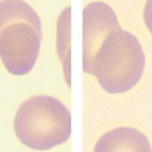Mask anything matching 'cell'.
<instances>
[{"instance_id": "5b68a950", "label": "cell", "mask_w": 152, "mask_h": 152, "mask_svg": "<svg viewBox=\"0 0 152 152\" xmlns=\"http://www.w3.org/2000/svg\"><path fill=\"white\" fill-rule=\"evenodd\" d=\"M71 8L62 10L57 21V50L64 64V72L68 86L70 87V27Z\"/></svg>"}, {"instance_id": "6da1fadb", "label": "cell", "mask_w": 152, "mask_h": 152, "mask_svg": "<svg viewBox=\"0 0 152 152\" xmlns=\"http://www.w3.org/2000/svg\"><path fill=\"white\" fill-rule=\"evenodd\" d=\"M82 66L104 91L118 94L131 90L140 81L145 57L137 37L119 25L82 48Z\"/></svg>"}, {"instance_id": "8992f818", "label": "cell", "mask_w": 152, "mask_h": 152, "mask_svg": "<svg viewBox=\"0 0 152 152\" xmlns=\"http://www.w3.org/2000/svg\"><path fill=\"white\" fill-rule=\"evenodd\" d=\"M143 19L147 28L152 34V0H147L145 2L143 10Z\"/></svg>"}, {"instance_id": "7a4b0ae2", "label": "cell", "mask_w": 152, "mask_h": 152, "mask_svg": "<svg viewBox=\"0 0 152 152\" xmlns=\"http://www.w3.org/2000/svg\"><path fill=\"white\" fill-rule=\"evenodd\" d=\"M42 39L38 13L23 0L0 1V58L15 76L29 73L37 62Z\"/></svg>"}, {"instance_id": "3957f363", "label": "cell", "mask_w": 152, "mask_h": 152, "mask_svg": "<svg viewBox=\"0 0 152 152\" xmlns=\"http://www.w3.org/2000/svg\"><path fill=\"white\" fill-rule=\"evenodd\" d=\"M15 132L20 142L34 150H49L71 134V114L62 102L50 96H36L18 109Z\"/></svg>"}, {"instance_id": "277c9868", "label": "cell", "mask_w": 152, "mask_h": 152, "mask_svg": "<svg viewBox=\"0 0 152 152\" xmlns=\"http://www.w3.org/2000/svg\"><path fill=\"white\" fill-rule=\"evenodd\" d=\"M93 152H152L148 138L133 128H115L98 140Z\"/></svg>"}]
</instances>
